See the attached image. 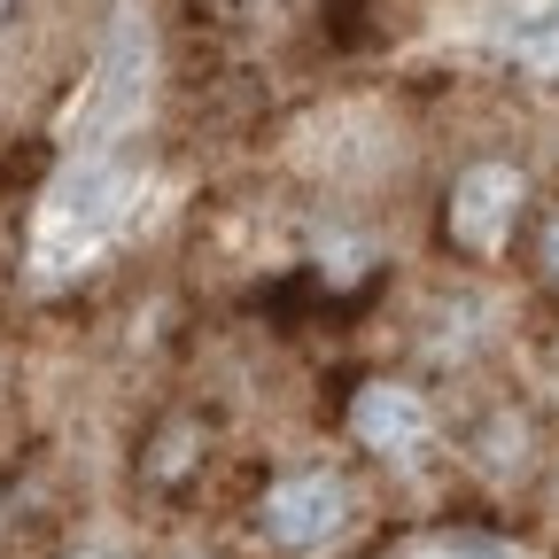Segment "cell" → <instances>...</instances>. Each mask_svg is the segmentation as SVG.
<instances>
[{
  "instance_id": "cell-1",
  "label": "cell",
  "mask_w": 559,
  "mask_h": 559,
  "mask_svg": "<svg viewBox=\"0 0 559 559\" xmlns=\"http://www.w3.org/2000/svg\"><path fill=\"white\" fill-rule=\"evenodd\" d=\"M132 194H140V171H132V156H86V164H70L62 171V187H55V202H47V257H62L70 241H102L124 210H132Z\"/></svg>"
},
{
  "instance_id": "cell-2",
  "label": "cell",
  "mask_w": 559,
  "mask_h": 559,
  "mask_svg": "<svg viewBox=\"0 0 559 559\" xmlns=\"http://www.w3.org/2000/svg\"><path fill=\"white\" fill-rule=\"evenodd\" d=\"M140 102H148V32H140V16H117L109 55H102V86L86 109V140H109L117 124H132Z\"/></svg>"
},
{
  "instance_id": "cell-3",
  "label": "cell",
  "mask_w": 559,
  "mask_h": 559,
  "mask_svg": "<svg viewBox=\"0 0 559 559\" xmlns=\"http://www.w3.org/2000/svg\"><path fill=\"white\" fill-rule=\"evenodd\" d=\"M521 171L513 164H474V171H459V187H451V234L466 241V249H498L506 241V226H513V210H521Z\"/></svg>"
},
{
  "instance_id": "cell-4",
  "label": "cell",
  "mask_w": 559,
  "mask_h": 559,
  "mask_svg": "<svg viewBox=\"0 0 559 559\" xmlns=\"http://www.w3.org/2000/svg\"><path fill=\"white\" fill-rule=\"evenodd\" d=\"M342 481L334 474H288V481H272V498H264V536L272 544H326L342 528Z\"/></svg>"
},
{
  "instance_id": "cell-5",
  "label": "cell",
  "mask_w": 559,
  "mask_h": 559,
  "mask_svg": "<svg viewBox=\"0 0 559 559\" xmlns=\"http://www.w3.org/2000/svg\"><path fill=\"white\" fill-rule=\"evenodd\" d=\"M349 428H358V443H373V451H412L428 436V404H419L404 381H366L358 404H349Z\"/></svg>"
},
{
  "instance_id": "cell-6",
  "label": "cell",
  "mask_w": 559,
  "mask_h": 559,
  "mask_svg": "<svg viewBox=\"0 0 559 559\" xmlns=\"http://www.w3.org/2000/svg\"><path fill=\"white\" fill-rule=\"evenodd\" d=\"M513 47H521L528 62H544V70H559V0H551V9H544V16H528V24L513 32Z\"/></svg>"
},
{
  "instance_id": "cell-7",
  "label": "cell",
  "mask_w": 559,
  "mask_h": 559,
  "mask_svg": "<svg viewBox=\"0 0 559 559\" xmlns=\"http://www.w3.org/2000/svg\"><path fill=\"white\" fill-rule=\"evenodd\" d=\"M358 257H366L358 241H342V249H326V272H342V280H349V272H358Z\"/></svg>"
},
{
  "instance_id": "cell-8",
  "label": "cell",
  "mask_w": 559,
  "mask_h": 559,
  "mask_svg": "<svg viewBox=\"0 0 559 559\" xmlns=\"http://www.w3.org/2000/svg\"><path fill=\"white\" fill-rule=\"evenodd\" d=\"M544 257H551V272H559V218H551V234H544Z\"/></svg>"
},
{
  "instance_id": "cell-9",
  "label": "cell",
  "mask_w": 559,
  "mask_h": 559,
  "mask_svg": "<svg viewBox=\"0 0 559 559\" xmlns=\"http://www.w3.org/2000/svg\"><path fill=\"white\" fill-rule=\"evenodd\" d=\"M79 559H102V551H79Z\"/></svg>"
},
{
  "instance_id": "cell-10",
  "label": "cell",
  "mask_w": 559,
  "mask_h": 559,
  "mask_svg": "<svg viewBox=\"0 0 559 559\" xmlns=\"http://www.w3.org/2000/svg\"><path fill=\"white\" fill-rule=\"evenodd\" d=\"M0 16H9V0H0Z\"/></svg>"
}]
</instances>
